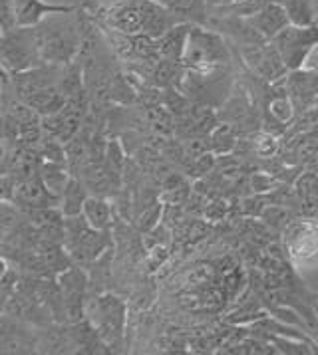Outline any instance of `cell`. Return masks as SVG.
I'll return each mask as SVG.
<instances>
[{
	"mask_svg": "<svg viewBox=\"0 0 318 355\" xmlns=\"http://www.w3.org/2000/svg\"><path fill=\"white\" fill-rule=\"evenodd\" d=\"M8 272H10V270H8V262H6V260H4V258L0 256V282L4 280V276H6Z\"/></svg>",
	"mask_w": 318,
	"mask_h": 355,
	"instance_id": "obj_26",
	"label": "cell"
},
{
	"mask_svg": "<svg viewBox=\"0 0 318 355\" xmlns=\"http://www.w3.org/2000/svg\"><path fill=\"white\" fill-rule=\"evenodd\" d=\"M82 22L72 12L52 15L36 26V46L42 64L70 66L82 52Z\"/></svg>",
	"mask_w": 318,
	"mask_h": 355,
	"instance_id": "obj_1",
	"label": "cell"
},
{
	"mask_svg": "<svg viewBox=\"0 0 318 355\" xmlns=\"http://www.w3.org/2000/svg\"><path fill=\"white\" fill-rule=\"evenodd\" d=\"M269 110H271V115L276 117L278 121H283V123H289L290 119H292V115H294V107L290 103L287 92L283 96H275V100L271 101Z\"/></svg>",
	"mask_w": 318,
	"mask_h": 355,
	"instance_id": "obj_23",
	"label": "cell"
},
{
	"mask_svg": "<svg viewBox=\"0 0 318 355\" xmlns=\"http://www.w3.org/2000/svg\"><path fill=\"white\" fill-rule=\"evenodd\" d=\"M16 177L10 173H0V200L15 202Z\"/></svg>",
	"mask_w": 318,
	"mask_h": 355,
	"instance_id": "obj_24",
	"label": "cell"
},
{
	"mask_svg": "<svg viewBox=\"0 0 318 355\" xmlns=\"http://www.w3.org/2000/svg\"><path fill=\"white\" fill-rule=\"evenodd\" d=\"M20 207L8 200H0V234H6L18 227L20 220Z\"/></svg>",
	"mask_w": 318,
	"mask_h": 355,
	"instance_id": "obj_22",
	"label": "cell"
},
{
	"mask_svg": "<svg viewBox=\"0 0 318 355\" xmlns=\"http://www.w3.org/2000/svg\"><path fill=\"white\" fill-rule=\"evenodd\" d=\"M0 64L12 73H24L42 64L36 28H15L0 34Z\"/></svg>",
	"mask_w": 318,
	"mask_h": 355,
	"instance_id": "obj_4",
	"label": "cell"
},
{
	"mask_svg": "<svg viewBox=\"0 0 318 355\" xmlns=\"http://www.w3.org/2000/svg\"><path fill=\"white\" fill-rule=\"evenodd\" d=\"M237 145V135L233 131L231 125L221 123L217 128L211 131V143H209V151L213 155H227L231 153Z\"/></svg>",
	"mask_w": 318,
	"mask_h": 355,
	"instance_id": "obj_21",
	"label": "cell"
},
{
	"mask_svg": "<svg viewBox=\"0 0 318 355\" xmlns=\"http://www.w3.org/2000/svg\"><path fill=\"white\" fill-rule=\"evenodd\" d=\"M15 205H18L22 211L48 209V207H60V199L46 187L40 173H34L28 177L16 179Z\"/></svg>",
	"mask_w": 318,
	"mask_h": 355,
	"instance_id": "obj_8",
	"label": "cell"
},
{
	"mask_svg": "<svg viewBox=\"0 0 318 355\" xmlns=\"http://www.w3.org/2000/svg\"><path fill=\"white\" fill-rule=\"evenodd\" d=\"M58 286L64 300V312L66 322L76 324L82 322L86 315V292H87V276L86 272L78 266H68L66 270L58 274Z\"/></svg>",
	"mask_w": 318,
	"mask_h": 355,
	"instance_id": "obj_7",
	"label": "cell"
},
{
	"mask_svg": "<svg viewBox=\"0 0 318 355\" xmlns=\"http://www.w3.org/2000/svg\"><path fill=\"white\" fill-rule=\"evenodd\" d=\"M235 2H243V0H221L219 4H235Z\"/></svg>",
	"mask_w": 318,
	"mask_h": 355,
	"instance_id": "obj_27",
	"label": "cell"
},
{
	"mask_svg": "<svg viewBox=\"0 0 318 355\" xmlns=\"http://www.w3.org/2000/svg\"><path fill=\"white\" fill-rule=\"evenodd\" d=\"M181 64L197 71H215L229 64L227 40L217 30L193 24L189 30L187 46Z\"/></svg>",
	"mask_w": 318,
	"mask_h": 355,
	"instance_id": "obj_2",
	"label": "cell"
},
{
	"mask_svg": "<svg viewBox=\"0 0 318 355\" xmlns=\"http://www.w3.org/2000/svg\"><path fill=\"white\" fill-rule=\"evenodd\" d=\"M290 18V24L296 26H312L315 24V10L312 0H283L281 2Z\"/></svg>",
	"mask_w": 318,
	"mask_h": 355,
	"instance_id": "obj_20",
	"label": "cell"
},
{
	"mask_svg": "<svg viewBox=\"0 0 318 355\" xmlns=\"http://www.w3.org/2000/svg\"><path fill=\"white\" fill-rule=\"evenodd\" d=\"M12 8L18 28H36L48 16L76 10L72 4H52L46 0H12Z\"/></svg>",
	"mask_w": 318,
	"mask_h": 355,
	"instance_id": "obj_11",
	"label": "cell"
},
{
	"mask_svg": "<svg viewBox=\"0 0 318 355\" xmlns=\"http://www.w3.org/2000/svg\"><path fill=\"white\" fill-rule=\"evenodd\" d=\"M241 54L246 60V66L269 82H276L289 71L283 58L278 56V52L271 42L260 44V46H245Z\"/></svg>",
	"mask_w": 318,
	"mask_h": 355,
	"instance_id": "obj_10",
	"label": "cell"
},
{
	"mask_svg": "<svg viewBox=\"0 0 318 355\" xmlns=\"http://www.w3.org/2000/svg\"><path fill=\"white\" fill-rule=\"evenodd\" d=\"M87 197L90 195H87L86 183L78 177H70L64 193L60 195V211L64 216H80Z\"/></svg>",
	"mask_w": 318,
	"mask_h": 355,
	"instance_id": "obj_17",
	"label": "cell"
},
{
	"mask_svg": "<svg viewBox=\"0 0 318 355\" xmlns=\"http://www.w3.org/2000/svg\"><path fill=\"white\" fill-rule=\"evenodd\" d=\"M289 70H299L308 60L310 52L318 44V26H296L289 24L271 40Z\"/></svg>",
	"mask_w": 318,
	"mask_h": 355,
	"instance_id": "obj_6",
	"label": "cell"
},
{
	"mask_svg": "<svg viewBox=\"0 0 318 355\" xmlns=\"http://www.w3.org/2000/svg\"><path fill=\"white\" fill-rule=\"evenodd\" d=\"M251 22V26L255 30H259L260 34L271 42L281 30H285L290 24V18L285 10V6L281 2H267L260 8L257 15H253L251 18H246Z\"/></svg>",
	"mask_w": 318,
	"mask_h": 355,
	"instance_id": "obj_13",
	"label": "cell"
},
{
	"mask_svg": "<svg viewBox=\"0 0 318 355\" xmlns=\"http://www.w3.org/2000/svg\"><path fill=\"white\" fill-rule=\"evenodd\" d=\"M211 167H213V153H211V151H207V153H203L201 157H197V159H195V163L191 165L189 173H191V175H195V177H201V175H205V173H209Z\"/></svg>",
	"mask_w": 318,
	"mask_h": 355,
	"instance_id": "obj_25",
	"label": "cell"
},
{
	"mask_svg": "<svg viewBox=\"0 0 318 355\" xmlns=\"http://www.w3.org/2000/svg\"><path fill=\"white\" fill-rule=\"evenodd\" d=\"M62 246L66 254L76 262H96L110 248V230H96L80 216L64 218V241Z\"/></svg>",
	"mask_w": 318,
	"mask_h": 355,
	"instance_id": "obj_3",
	"label": "cell"
},
{
	"mask_svg": "<svg viewBox=\"0 0 318 355\" xmlns=\"http://www.w3.org/2000/svg\"><path fill=\"white\" fill-rule=\"evenodd\" d=\"M108 26L117 30L122 34H142L144 32V18H142V8L140 0H124L112 6V10L106 15Z\"/></svg>",
	"mask_w": 318,
	"mask_h": 355,
	"instance_id": "obj_12",
	"label": "cell"
},
{
	"mask_svg": "<svg viewBox=\"0 0 318 355\" xmlns=\"http://www.w3.org/2000/svg\"><path fill=\"white\" fill-rule=\"evenodd\" d=\"M142 18H144V34L151 38H161L167 30H171L179 20L169 10H165L156 0H140Z\"/></svg>",
	"mask_w": 318,
	"mask_h": 355,
	"instance_id": "obj_14",
	"label": "cell"
},
{
	"mask_svg": "<svg viewBox=\"0 0 318 355\" xmlns=\"http://www.w3.org/2000/svg\"><path fill=\"white\" fill-rule=\"evenodd\" d=\"M86 315L108 347H116V343L122 341L126 324V304L122 300L110 294L98 296L86 304Z\"/></svg>",
	"mask_w": 318,
	"mask_h": 355,
	"instance_id": "obj_5",
	"label": "cell"
},
{
	"mask_svg": "<svg viewBox=\"0 0 318 355\" xmlns=\"http://www.w3.org/2000/svg\"><path fill=\"white\" fill-rule=\"evenodd\" d=\"M285 85L294 114H304L318 101V71L312 68L290 70Z\"/></svg>",
	"mask_w": 318,
	"mask_h": 355,
	"instance_id": "obj_9",
	"label": "cell"
},
{
	"mask_svg": "<svg viewBox=\"0 0 318 355\" xmlns=\"http://www.w3.org/2000/svg\"><path fill=\"white\" fill-rule=\"evenodd\" d=\"M38 173L42 177V181L46 183V187L56 195L60 199V195L64 193V189L70 181V175H68V169H66V163H52V161H42L40 167H38Z\"/></svg>",
	"mask_w": 318,
	"mask_h": 355,
	"instance_id": "obj_19",
	"label": "cell"
},
{
	"mask_svg": "<svg viewBox=\"0 0 318 355\" xmlns=\"http://www.w3.org/2000/svg\"><path fill=\"white\" fill-rule=\"evenodd\" d=\"M82 216L86 218L87 225L96 230H110L114 211H112V205L108 199H103L100 195H90L84 202Z\"/></svg>",
	"mask_w": 318,
	"mask_h": 355,
	"instance_id": "obj_18",
	"label": "cell"
},
{
	"mask_svg": "<svg viewBox=\"0 0 318 355\" xmlns=\"http://www.w3.org/2000/svg\"><path fill=\"white\" fill-rule=\"evenodd\" d=\"M165 10H169L179 22L207 26L209 2L207 0H156Z\"/></svg>",
	"mask_w": 318,
	"mask_h": 355,
	"instance_id": "obj_15",
	"label": "cell"
},
{
	"mask_svg": "<svg viewBox=\"0 0 318 355\" xmlns=\"http://www.w3.org/2000/svg\"><path fill=\"white\" fill-rule=\"evenodd\" d=\"M191 26L193 24L179 22L171 30H167L161 38H158V50L161 60H171V62H181L183 60Z\"/></svg>",
	"mask_w": 318,
	"mask_h": 355,
	"instance_id": "obj_16",
	"label": "cell"
}]
</instances>
